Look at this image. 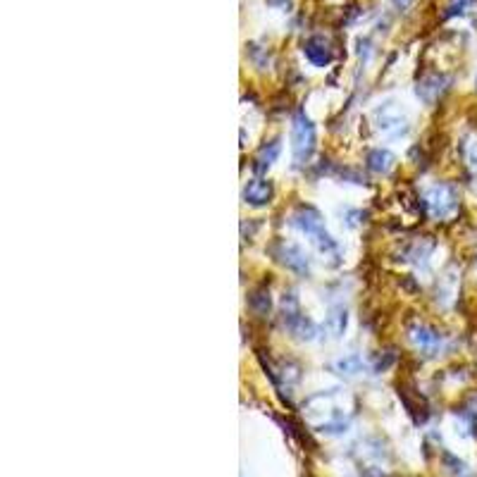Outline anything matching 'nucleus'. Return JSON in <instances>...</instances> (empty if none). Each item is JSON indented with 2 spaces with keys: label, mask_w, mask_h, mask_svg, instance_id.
Listing matches in <instances>:
<instances>
[{
  "label": "nucleus",
  "mask_w": 477,
  "mask_h": 477,
  "mask_svg": "<svg viewBox=\"0 0 477 477\" xmlns=\"http://www.w3.org/2000/svg\"><path fill=\"white\" fill-rule=\"evenodd\" d=\"M292 225L308 239V241H311V246L315 248L325 260H329L332 265L339 263V258H341L339 243H336L329 232L325 229V220L315 208L313 206L296 208L294 215H292Z\"/></svg>",
  "instance_id": "f257e3e1"
},
{
  "label": "nucleus",
  "mask_w": 477,
  "mask_h": 477,
  "mask_svg": "<svg viewBox=\"0 0 477 477\" xmlns=\"http://www.w3.org/2000/svg\"><path fill=\"white\" fill-rule=\"evenodd\" d=\"M315 146H318L315 124H313V120L308 118L304 110H299L292 120V153L296 165H306L313 158V153H315Z\"/></svg>",
  "instance_id": "f03ea898"
},
{
  "label": "nucleus",
  "mask_w": 477,
  "mask_h": 477,
  "mask_svg": "<svg viewBox=\"0 0 477 477\" xmlns=\"http://www.w3.org/2000/svg\"><path fill=\"white\" fill-rule=\"evenodd\" d=\"M427 215L432 220H449L458 211V191L451 184H434L422 196Z\"/></svg>",
  "instance_id": "7ed1b4c3"
},
{
  "label": "nucleus",
  "mask_w": 477,
  "mask_h": 477,
  "mask_svg": "<svg viewBox=\"0 0 477 477\" xmlns=\"http://www.w3.org/2000/svg\"><path fill=\"white\" fill-rule=\"evenodd\" d=\"M372 122H375V129L387 138H399L408 131V120L401 113V108L397 103H382L380 108H375L372 113Z\"/></svg>",
  "instance_id": "20e7f679"
},
{
  "label": "nucleus",
  "mask_w": 477,
  "mask_h": 477,
  "mask_svg": "<svg viewBox=\"0 0 477 477\" xmlns=\"http://www.w3.org/2000/svg\"><path fill=\"white\" fill-rule=\"evenodd\" d=\"M277 260L287 267V270H292L294 275H299V277L311 275V260H308L306 251L299 246V243H292V241L279 243V246H277Z\"/></svg>",
  "instance_id": "39448f33"
},
{
  "label": "nucleus",
  "mask_w": 477,
  "mask_h": 477,
  "mask_svg": "<svg viewBox=\"0 0 477 477\" xmlns=\"http://www.w3.org/2000/svg\"><path fill=\"white\" fill-rule=\"evenodd\" d=\"M408 339L418 351L427 353V356H434L444 346V336L434 327H429V325H413L408 329Z\"/></svg>",
  "instance_id": "423d86ee"
},
{
  "label": "nucleus",
  "mask_w": 477,
  "mask_h": 477,
  "mask_svg": "<svg viewBox=\"0 0 477 477\" xmlns=\"http://www.w3.org/2000/svg\"><path fill=\"white\" fill-rule=\"evenodd\" d=\"M304 55H306V60L311 62L313 67H327L332 62V57H334L329 41L325 36H320V34L311 36L304 43Z\"/></svg>",
  "instance_id": "0eeeda50"
},
{
  "label": "nucleus",
  "mask_w": 477,
  "mask_h": 477,
  "mask_svg": "<svg viewBox=\"0 0 477 477\" xmlns=\"http://www.w3.org/2000/svg\"><path fill=\"white\" fill-rule=\"evenodd\" d=\"M275 196V189L267 179H251L246 186H243V203L253 208H263L272 201Z\"/></svg>",
  "instance_id": "6e6552de"
},
{
  "label": "nucleus",
  "mask_w": 477,
  "mask_h": 477,
  "mask_svg": "<svg viewBox=\"0 0 477 477\" xmlns=\"http://www.w3.org/2000/svg\"><path fill=\"white\" fill-rule=\"evenodd\" d=\"M446 84H449V79L441 77V74H427L425 79L418 81L415 86V93L418 98H420L422 103H427V106H432L434 101L441 96V93L446 91Z\"/></svg>",
  "instance_id": "1a4fd4ad"
},
{
  "label": "nucleus",
  "mask_w": 477,
  "mask_h": 477,
  "mask_svg": "<svg viewBox=\"0 0 477 477\" xmlns=\"http://www.w3.org/2000/svg\"><path fill=\"white\" fill-rule=\"evenodd\" d=\"M284 325H287V329L292 332L296 339H301V341L318 339V325L313 322L311 318H306L304 313H299V315H294L292 320H287Z\"/></svg>",
  "instance_id": "9d476101"
},
{
  "label": "nucleus",
  "mask_w": 477,
  "mask_h": 477,
  "mask_svg": "<svg viewBox=\"0 0 477 477\" xmlns=\"http://www.w3.org/2000/svg\"><path fill=\"white\" fill-rule=\"evenodd\" d=\"M325 327L334 339H341L346 334L348 327V313L344 306H332L327 311V318H325Z\"/></svg>",
  "instance_id": "9b49d317"
},
{
  "label": "nucleus",
  "mask_w": 477,
  "mask_h": 477,
  "mask_svg": "<svg viewBox=\"0 0 477 477\" xmlns=\"http://www.w3.org/2000/svg\"><path fill=\"white\" fill-rule=\"evenodd\" d=\"M397 165V158H394L392 150L387 148H372L368 153V170L375 174H389Z\"/></svg>",
  "instance_id": "f8f14e48"
},
{
  "label": "nucleus",
  "mask_w": 477,
  "mask_h": 477,
  "mask_svg": "<svg viewBox=\"0 0 477 477\" xmlns=\"http://www.w3.org/2000/svg\"><path fill=\"white\" fill-rule=\"evenodd\" d=\"M279 153H282V141H279V138H272V141H267L265 146L258 150V155H255V170H258V172H267L272 165H275V160L279 158Z\"/></svg>",
  "instance_id": "ddd939ff"
},
{
  "label": "nucleus",
  "mask_w": 477,
  "mask_h": 477,
  "mask_svg": "<svg viewBox=\"0 0 477 477\" xmlns=\"http://www.w3.org/2000/svg\"><path fill=\"white\" fill-rule=\"evenodd\" d=\"M363 368H365L363 358L356 356V353H351V356H341L332 363V370H334L336 375H344V377H356L363 372Z\"/></svg>",
  "instance_id": "4468645a"
},
{
  "label": "nucleus",
  "mask_w": 477,
  "mask_h": 477,
  "mask_svg": "<svg viewBox=\"0 0 477 477\" xmlns=\"http://www.w3.org/2000/svg\"><path fill=\"white\" fill-rule=\"evenodd\" d=\"M477 5V0H446V17H463L468 13H473V8Z\"/></svg>",
  "instance_id": "2eb2a0df"
},
{
  "label": "nucleus",
  "mask_w": 477,
  "mask_h": 477,
  "mask_svg": "<svg viewBox=\"0 0 477 477\" xmlns=\"http://www.w3.org/2000/svg\"><path fill=\"white\" fill-rule=\"evenodd\" d=\"M251 306L260 313V315L270 313V294L263 292V289H260V292H255V294H253V299H251Z\"/></svg>",
  "instance_id": "dca6fc26"
},
{
  "label": "nucleus",
  "mask_w": 477,
  "mask_h": 477,
  "mask_svg": "<svg viewBox=\"0 0 477 477\" xmlns=\"http://www.w3.org/2000/svg\"><path fill=\"white\" fill-rule=\"evenodd\" d=\"M413 3H415V0H392V5L399 10V13H406V10H411Z\"/></svg>",
  "instance_id": "f3484780"
},
{
  "label": "nucleus",
  "mask_w": 477,
  "mask_h": 477,
  "mask_svg": "<svg viewBox=\"0 0 477 477\" xmlns=\"http://www.w3.org/2000/svg\"><path fill=\"white\" fill-rule=\"evenodd\" d=\"M475 89H477V77H475Z\"/></svg>",
  "instance_id": "a211bd4d"
}]
</instances>
